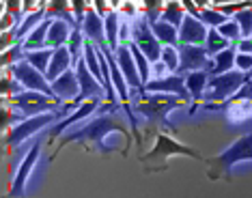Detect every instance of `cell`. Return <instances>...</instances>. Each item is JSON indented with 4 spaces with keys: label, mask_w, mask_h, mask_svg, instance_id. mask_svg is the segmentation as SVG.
I'll return each mask as SVG.
<instances>
[{
    "label": "cell",
    "mask_w": 252,
    "mask_h": 198,
    "mask_svg": "<svg viewBox=\"0 0 252 198\" xmlns=\"http://www.w3.org/2000/svg\"><path fill=\"white\" fill-rule=\"evenodd\" d=\"M71 11H73V18H76V22L82 26L84 15H87V11H89V4L82 2V0H73V2H71Z\"/></svg>",
    "instance_id": "8d00e7d4"
},
{
    "label": "cell",
    "mask_w": 252,
    "mask_h": 198,
    "mask_svg": "<svg viewBox=\"0 0 252 198\" xmlns=\"http://www.w3.org/2000/svg\"><path fill=\"white\" fill-rule=\"evenodd\" d=\"M129 50H131V54H134L136 67H138V73H140V80L147 86V84L151 82V63H149V58L140 52V48L136 43H129Z\"/></svg>",
    "instance_id": "f546056e"
},
{
    "label": "cell",
    "mask_w": 252,
    "mask_h": 198,
    "mask_svg": "<svg viewBox=\"0 0 252 198\" xmlns=\"http://www.w3.org/2000/svg\"><path fill=\"white\" fill-rule=\"evenodd\" d=\"M244 160H252V132L242 136L239 140L228 146L226 151H222L220 155L211 157L207 160V166H209V179L216 181L220 177H231V168L235 166L237 162H244Z\"/></svg>",
    "instance_id": "3957f363"
},
{
    "label": "cell",
    "mask_w": 252,
    "mask_h": 198,
    "mask_svg": "<svg viewBox=\"0 0 252 198\" xmlns=\"http://www.w3.org/2000/svg\"><path fill=\"white\" fill-rule=\"evenodd\" d=\"M41 146H43V142L41 140H37V142L31 146V151L26 153V157L22 160V166L18 168V172H15V177H13V183H11L9 198H24L26 181H28V177H31V172H32V168H35L39 155H41Z\"/></svg>",
    "instance_id": "5bb4252c"
},
{
    "label": "cell",
    "mask_w": 252,
    "mask_h": 198,
    "mask_svg": "<svg viewBox=\"0 0 252 198\" xmlns=\"http://www.w3.org/2000/svg\"><path fill=\"white\" fill-rule=\"evenodd\" d=\"M73 71H76L78 82H80V95H78V99L71 104L73 110L80 108L84 101H89V99H101V95H106L104 86H101V84L97 82V78L89 71V67H87V63H84V58L76 65V69H73Z\"/></svg>",
    "instance_id": "4fadbf2b"
},
{
    "label": "cell",
    "mask_w": 252,
    "mask_h": 198,
    "mask_svg": "<svg viewBox=\"0 0 252 198\" xmlns=\"http://www.w3.org/2000/svg\"><path fill=\"white\" fill-rule=\"evenodd\" d=\"M11 101H13V106L20 110L22 121L39 116V114H48L50 110L59 112L63 108L59 101H54L52 97H48V95H43V93H35V90H24V93L11 95Z\"/></svg>",
    "instance_id": "8992f818"
},
{
    "label": "cell",
    "mask_w": 252,
    "mask_h": 198,
    "mask_svg": "<svg viewBox=\"0 0 252 198\" xmlns=\"http://www.w3.org/2000/svg\"><path fill=\"white\" fill-rule=\"evenodd\" d=\"M52 93H54V99L61 101V104H73L80 95V82H78L76 71L69 69L67 73H63L59 80H54Z\"/></svg>",
    "instance_id": "e0dca14e"
},
{
    "label": "cell",
    "mask_w": 252,
    "mask_h": 198,
    "mask_svg": "<svg viewBox=\"0 0 252 198\" xmlns=\"http://www.w3.org/2000/svg\"><path fill=\"white\" fill-rule=\"evenodd\" d=\"M162 63L166 65V69L170 73H177L179 71V50L173 48V45L162 48Z\"/></svg>",
    "instance_id": "d6a6232c"
},
{
    "label": "cell",
    "mask_w": 252,
    "mask_h": 198,
    "mask_svg": "<svg viewBox=\"0 0 252 198\" xmlns=\"http://www.w3.org/2000/svg\"><path fill=\"white\" fill-rule=\"evenodd\" d=\"M237 52H242V54H250V56H252V37L242 39V41L237 43Z\"/></svg>",
    "instance_id": "74e56055"
},
{
    "label": "cell",
    "mask_w": 252,
    "mask_h": 198,
    "mask_svg": "<svg viewBox=\"0 0 252 198\" xmlns=\"http://www.w3.org/2000/svg\"><path fill=\"white\" fill-rule=\"evenodd\" d=\"M233 20L239 24V30H242V37H244V39L252 37V7L239 11V13L235 15Z\"/></svg>",
    "instance_id": "836d02e7"
},
{
    "label": "cell",
    "mask_w": 252,
    "mask_h": 198,
    "mask_svg": "<svg viewBox=\"0 0 252 198\" xmlns=\"http://www.w3.org/2000/svg\"><path fill=\"white\" fill-rule=\"evenodd\" d=\"M209 28L203 24L198 18L186 13V20L179 28V45H205Z\"/></svg>",
    "instance_id": "2e32d148"
},
{
    "label": "cell",
    "mask_w": 252,
    "mask_h": 198,
    "mask_svg": "<svg viewBox=\"0 0 252 198\" xmlns=\"http://www.w3.org/2000/svg\"><path fill=\"white\" fill-rule=\"evenodd\" d=\"M50 26H52V20L45 18L41 24H39L35 30L28 35L22 45H24V52H39V50H45L48 48V32H50Z\"/></svg>",
    "instance_id": "44dd1931"
},
{
    "label": "cell",
    "mask_w": 252,
    "mask_h": 198,
    "mask_svg": "<svg viewBox=\"0 0 252 198\" xmlns=\"http://www.w3.org/2000/svg\"><path fill=\"white\" fill-rule=\"evenodd\" d=\"M183 101L175 95H162V93H142L138 99H134V110L140 112L142 116H147V121L153 125V129H158V125L170 127L175 132L173 125H168V112L173 108H179Z\"/></svg>",
    "instance_id": "7a4b0ae2"
},
{
    "label": "cell",
    "mask_w": 252,
    "mask_h": 198,
    "mask_svg": "<svg viewBox=\"0 0 252 198\" xmlns=\"http://www.w3.org/2000/svg\"><path fill=\"white\" fill-rule=\"evenodd\" d=\"M52 56H54V50L45 48V50H39V52H28L24 60H26V63H31L37 71H41L45 76L48 69H50V60H52Z\"/></svg>",
    "instance_id": "f1b7e54d"
},
{
    "label": "cell",
    "mask_w": 252,
    "mask_h": 198,
    "mask_svg": "<svg viewBox=\"0 0 252 198\" xmlns=\"http://www.w3.org/2000/svg\"><path fill=\"white\" fill-rule=\"evenodd\" d=\"M173 155H188V157L203 160V155H200L196 149H192V146H188V144L177 142V140L170 138L168 134H158L156 149L142 157V162H145V166H147L149 162H159V164H162V168H166V160H168V157H173Z\"/></svg>",
    "instance_id": "ba28073f"
},
{
    "label": "cell",
    "mask_w": 252,
    "mask_h": 198,
    "mask_svg": "<svg viewBox=\"0 0 252 198\" xmlns=\"http://www.w3.org/2000/svg\"><path fill=\"white\" fill-rule=\"evenodd\" d=\"M26 58V52H24V45H22V41H18V43H13L9 50H4L2 52V65L4 67H13V65H18V63H22V60Z\"/></svg>",
    "instance_id": "4dcf8cb0"
},
{
    "label": "cell",
    "mask_w": 252,
    "mask_h": 198,
    "mask_svg": "<svg viewBox=\"0 0 252 198\" xmlns=\"http://www.w3.org/2000/svg\"><path fill=\"white\" fill-rule=\"evenodd\" d=\"M82 32L84 37L89 39L95 48H108V41H106V24H104V18L95 11V7H89L87 15H84V22H82Z\"/></svg>",
    "instance_id": "9a60e30c"
},
{
    "label": "cell",
    "mask_w": 252,
    "mask_h": 198,
    "mask_svg": "<svg viewBox=\"0 0 252 198\" xmlns=\"http://www.w3.org/2000/svg\"><path fill=\"white\" fill-rule=\"evenodd\" d=\"M235 58H237V45H231L228 50L220 52L218 56H214V69H211V76H222V73L233 71L235 67Z\"/></svg>",
    "instance_id": "484cf974"
},
{
    "label": "cell",
    "mask_w": 252,
    "mask_h": 198,
    "mask_svg": "<svg viewBox=\"0 0 252 198\" xmlns=\"http://www.w3.org/2000/svg\"><path fill=\"white\" fill-rule=\"evenodd\" d=\"M67 110L65 106L59 110V112H48V114H39V116H32V118H26V121H22V123H15L13 127H11V132L7 136V144L9 146H18L24 142L26 138H31L32 134H39L43 127H48V125H52V123H59V118H67Z\"/></svg>",
    "instance_id": "5b68a950"
},
{
    "label": "cell",
    "mask_w": 252,
    "mask_h": 198,
    "mask_svg": "<svg viewBox=\"0 0 252 198\" xmlns=\"http://www.w3.org/2000/svg\"><path fill=\"white\" fill-rule=\"evenodd\" d=\"M73 28L63 20H52V26H50V32H48V48L50 50H59V48H65L69 43V37H71Z\"/></svg>",
    "instance_id": "7402d4cb"
},
{
    "label": "cell",
    "mask_w": 252,
    "mask_h": 198,
    "mask_svg": "<svg viewBox=\"0 0 252 198\" xmlns=\"http://www.w3.org/2000/svg\"><path fill=\"white\" fill-rule=\"evenodd\" d=\"M179 76H188L192 71H211L214 60L207 54L205 45H179Z\"/></svg>",
    "instance_id": "30bf717a"
},
{
    "label": "cell",
    "mask_w": 252,
    "mask_h": 198,
    "mask_svg": "<svg viewBox=\"0 0 252 198\" xmlns=\"http://www.w3.org/2000/svg\"><path fill=\"white\" fill-rule=\"evenodd\" d=\"M166 24H173L175 28H181L183 20H186V9H183V2H166L162 18H159Z\"/></svg>",
    "instance_id": "83f0119b"
},
{
    "label": "cell",
    "mask_w": 252,
    "mask_h": 198,
    "mask_svg": "<svg viewBox=\"0 0 252 198\" xmlns=\"http://www.w3.org/2000/svg\"><path fill=\"white\" fill-rule=\"evenodd\" d=\"M209 78H211V71H192L186 76V88L192 97V106H190V114H196L198 110V104L203 101L205 97V88L209 84Z\"/></svg>",
    "instance_id": "ac0fdd59"
},
{
    "label": "cell",
    "mask_w": 252,
    "mask_h": 198,
    "mask_svg": "<svg viewBox=\"0 0 252 198\" xmlns=\"http://www.w3.org/2000/svg\"><path fill=\"white\" fill-rule=\"evenodd\" d=\"M131 43H136L140 48V52L149 58V63L156 65L162 60V48L164 45L158 41V37L153 35L151 30V24L145 15H136L131 20Z\"/></svg>",
    "instance_id": "52a82bcc"
},
{
    "label": "cell",
    "mask_w": 252,
    "mask_h": 198,
    "mask_svg": "<svg viewBox=\"0 0 252 198\" xmlns=\"http://www.w3.org/2000/svg\"><path fill=\"white\" fill-rule=\"evenodd\" d=\"M99 104H101V99H89V101H84L80 108H76V112L73 114H69L67 118H63V121H59L56 125L52 127V132H50V138H56L59 134H63L69 125H73V123H78L80 118H87L91 116L95 110H99Z\"/></svg>",
    "instance_id": "d6986e66"
},
{
    "label": "cell",
    "mask_w": 252,
    "mask_h": 198,
    "mask_svg": "<svg viewBox=\"0 0 252 198\" xmlns=\"http://www.w3.org/2000/svg\"><path fill=\"white\" fill-rule=\"evenodd\" d=\"M48 18L50 20H63L67 22L73 30H78V28H82L73 18V11H71V2H65V0H52V2H48Z\"/></svg>",
    "instance_id": "cb8c5ba5"
},
{
    "label": "cell",
    "mask_w": 252,
    "mask_h": 198,
    "mask_svg": "<svg viewBox=\"0 0 252 198\" xmlns=\"http://www.w3.org/2000/svg\"><path fill=\"white\" fill-rule=\"evenodd\" d=\"M69 69H73V60H71V54H69V48H59L54 50V56L50 60V69L45 73V80L52 84L54 80H59L63 73H67Z\"/></svg>",
    "instance_id": "ffe728a7"
},
{
    "label": "cell",
    "mask_w": 252,
    "mask_h": 198,
    "mask_svg": "<svg viewBox=\"0 0 252 198\" xmlns=\"http://www.w3.org/2000/svg\"><path fill=\"white\" fill-rule=\"evenodd\" d=\"M2 11H4V13H7V15H11V18H13V22H15V24H22V20H24V18H22V11H24V2H20V0H7V2H2Z\"/></svg>",
    "instance_id": "d590c367"
},
{
    "label": "cell",
    "mask_w": 252,
    "mask_h": 198,
    "mask_svg": "<svg viewBox=\"0 0 252 198\" xmlns=\"http://www.w3.org/2000/svg\"><path fill=\"white\" fill-rule=\"evenodd\" d=\"M218 32H220V35L224 37L226 41H231L233 45H237V43L244 39V37H242V30H239V24H237V22H235L233 18L228 20L226 24H222L220 28H218Z\"/></svg>",
    "instance_id": "1f68e13d"
},
{
    "label": "cell",
    "mask_w": 252,
    "mask_h": 198,
    "mask_svg": "<svg viewBox=\"0 0 252 198\" xmlns=\"http://www.w3.org/2000/svg\"><path fill=\"white\" fill-rule=\"evenodd\" d=\"M151 30L164 48L166 45L179 48V28H175L173 24H166V22L159 20V22H156V24H151Z\"/></svg>",
    "instance_id": "d4e9b609"
},
{
    "label": "cell",
    "mask_w": 252,
    "mask_h": 198,
    "mask_svg": "<svg viewBox=\"0 0 252 198\" xmlns=\"http://www.w3.org/2000/svg\"><path fill=\"white\" fill-rule=\"evenodd\" d=\"M121 13L117 9H110L108 15L104 18V24H106V41H108V50L110 52H117L119 50V32H121Z\"/></svg>",
    "instance_id": "603a6c76"
},
{
    "label": "cell",
    "mask_w": 252,
    "mask_h": 198,
    "mask_svg": "<svg viewBox=\"0 0 252 198\" xmlns=\"http://www.w3.org/2000/svg\"><path fill=\"white\" fill-rule=\"evenodd\" d=\"M11 78H13L15 82H20L22 86H24V90H35V93H43L48 95V97L54 99V93H52V84H50L48 80H45V76L41 71H37L35 67H32L31 63H26V60H22V63L13 65L11 67ZM56 101V99H54ZM61 104V101H59Z\"/></svg>",
    "instance_id": "9c48e42d"
},
{
    "label": "cell",
    "mask_w": 252,
    "mask_h": 198,
    "mask_svg": "<svg viewBox=\"0 0 252 198\" xmlns=\"http://www.w3.org/2000/svg\"><path fill=\"white\" fill-rule=\"evenodd\" d=\"M110 132H121L127 136V144H131V134L127 132V127H125L123 118L117 116V114H99L97 118H93V121L89 123V125H84L82 129H78V132L73 134H65L59 144V151L63 149L65 144L73 142V140H84V142H93L97 149L101 151V153H110V146L104 144V138Z\"/></svg>",
    "instance_id": "6da1fadb"
},
{
    "label": "cell",
    "mask_w": 252,
    "mask_h": 198,
    "mask_svg": "<svg viewBox=\"0 0 252 198\" xmlns=\"http://www.w3.org/2000/svg\"><path fill=\"white\" fill-rule=\"evenodd\" d=\"M162 11H164V2H145V7H142V15L149 20V24H156L162 18Z\"/></svg>",
    "instance_id": "e575fe53"
},
{
    "label": "cell",
    "mask_w": 252,
    "mask_h": 198,
    "mask_svg": "<svg viewBox=\"0 0 252 198\" xmlns=\"http://www.w3.org/2000/svg\"><path fill=\"white\" fill-rule=\"evenodd\" d=\"M231 41H226L224 37L218 32V28H209L207 32V39H205V50H207V54L214 58V56H218L220 52H224V50L231 48Z\"/></svg>",
    "instance_id": "4316f807"
},
{
    "label": "cell",
    "mask_w": 252,
    "mask_h": 198,
    "mask_svg": "<svg viewBox=\"0 0 252 198\" xmlns=\"http://www.w3.org/2000/svg\"><path fill=\"white\" fill-rule=\"evenodd\" d=\"M112 54H114V58H117V65H119V69H121L123 78L129 84V88L134 90V93H131V99H136V95L140 97V95L145 93V84L140 80L138 67H136V60H134V54H131L129 45H119V50Z\"/></svg>",
    "instance_id": "8fae6325"
},
{
    "label": "cell",
    "mask_w": 252,
    "mask_h": 198,
    "mask_svg": "<svg viewBox=\"0 0 252 198\" xmlns=\"http://www.w3.org/2000/svg\"><path fill=\"white\" fill-rule=\"evenodd\" d=\"M145 93L175 95L183 104H192V97L186 88V76H179V73H170V76H164V78H153L145 86Z\"/></svg>",
    "instance_id": "7c38bea8"
},
{
    "label": "cell",
    "mask_w": 252,
    "mask_h": 198,
    "mask_svg": "<svg viewBox=\"0 0 252 198\" xmlns=\"http://www.w3.org/2000/svg\"><path fill=\"white\" fill-rule=\"evenodd\" d=\"M252 80L250 73H244L239 69H233L228 73H222V76H211L209 78V93H205L203 104H224L237 93L244 84H248Z\"/></svg>",
    "instance_id": "277c9868"
}]
</instances>
